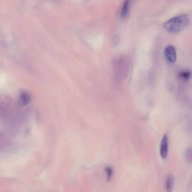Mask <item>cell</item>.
Returning a JSON list of instances; mask_svg holds the SVG:
<instances>
[{
	"mask_svg": "<svg viewBox=\"0 0 192 192\" xmlns=\"http://www.w3.org/2000/svg\"><path fill=\"white\" fill-rule=\"evenodd\" d=\"M189 19L188 16L181 15L167 21L163 26L168 32L176 33L184 29L189 24Z\"/></svg>",
	"mask_w": 192,
	"mask_h": 192,
	"instance_id": "1",
	"label": "cell"
},
{
	"mask_svg": "<svg viewBox=\"0 0 192 192\" xmlns=\"http://www.w3.org/2000/svg\"><path fill=\"white\" fill-rule=\"evenodd\" d=\"M164 53L166 58L170 63H174L176 61V51L173 46L171 45L167 46L165 50Z\"/></svg>",
	"mask_w": 192,
	"mask_h": 192,
	"instance_id": "2",
	"label": "cell"
},
{
	"mask_svg": "<svg viewBox=\"0 0 192 192\" xmlns=\"http://www.w3.org/2000/svg\"><path fill=\"white\" fill-rule=\"evenodd\" d=\"M168 137L166 134L163 136L161 143L160 154L162 158L166 159L168 155Z\"/></svg>",
	"mask_w": 192,
	"mask_h": 192,
	"instance_id": "3",
	"label": "cell"
},
{
	"mask_svg": "<svg viewBox=\"0 0 192 192\" xmlns=\"http://www.w3.org/2000/svg\"><path fill=\"white\" fill-rule=\"evenodd\" d=\"M30 100V98L29 95L26 93H23L20 96L19 104L21 106H24L29 103Z\"/></svg>",
	"mask_w": 192,
	"mask_h": 192,
	"instance_id": "4",
	"label": "cell"
},
{
	"mask_svg": "<svg viewBox=\"0 0 192 192\" xmlns=\"http://www.w3.org/2000/svg\"><path fill=\"white\" fill-rule=\"evenodd\" d=\"M130 1V0H125L122 8L121 16L122 19L123 20L126 18L128 14Z\"/></svg>",
	"mask_w": 192,
	"mask_h": 192,
	"instance_id": "5",
	"label": "cell"
},
{
	"mask_svg": "<svg viewBox=\"0 0 192 192\" xmlns=\"http://www.w3.org/2000/svg\"><path fill=\"white\" fill-rule=\"evenodd\" d=\"M174 185L173 177L172 175H169L167 179L166 182V189L167 191L171 192L172 191Z\"/></svg>",
	"mask_w": 192,
	"mask_h": 192,
	"instance_id": "6",
	"label": "cell"
},
{
	"mask_svg": "<svg viewBox=\"0 0 192 192\" xmlns=\"http://www.w3.org/2000/svg\"><path fill=\"white\" fill-rule=\"evenodd\" d=\"M191 72L189 71H184L180 72L179 74V77L183 80H188L191 76Z\"/></svg>",
	"mask_w": 192,
	"mask_h": 192,
	"instance_id": "7",
	"label": "cell"
},
{
	"mask_svg": "<svg viewBox=\"0 0 192 192\" xmlns=\"http://www.w3.org/2000/svg\"><path fill=\"white\" fill-rule=\"evenodd\" d=\"M107 175V179L109 181L111 179L113 174V170L112 168L110 167H107L105 168Z\"/></svg>",
	"mask_w": 192,
	"mask_h": 192,
	"instance_id": "8",
	"label": "cell"
},
{
	"mask_svg": "<svg viewBox=\"0 0 192 192\" xmlns=\"http://www.w3.org/2000/svg\"><path fill=\"white\" fill-rule=\"evenodd\" d=\"M186 158L188 162L191 163L192 161V151L191 148H189L186 151Z\"/></svg>",
	"mask_w": 192,
	"mask_h": 192,
	"instance_id": "9",
	"label": "cell"
}]
</instances>
